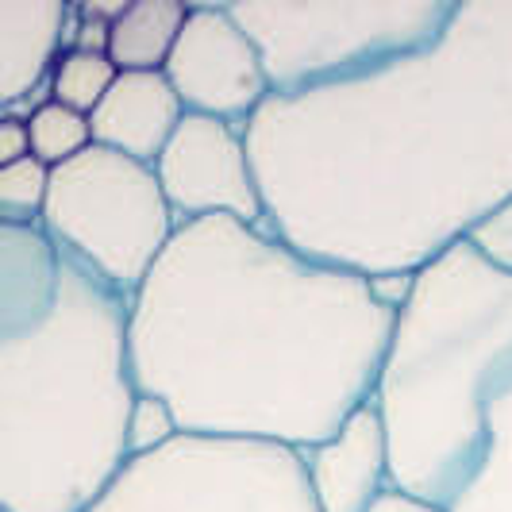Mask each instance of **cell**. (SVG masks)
<instances>
[{"mask_svg":"<svg viewBox=\"0 0 512 512\" xmlns=\"http://www.w3.org/2000/svg\"><path fill=\"white\" fill-rule=\"evenodd\" d=\"M70 16L66 0H0V108L27 101L51 77Z\"/></svg>","mask_w":512,"mask_h":512,"instance_id":"7c38bea8","label":"cell"},{"mask_svg":"<svg viewBox=\"0 0 512 512\" xmlns=\"http://www.w3.org/2000/svg\"><path fill=\"white\" fill-rule=\"evenodd\" d=\"M47 189H51V166H43L31 154L12 166H0V224L39 228Z\"/></svg>","mask_w":512,"mask_h":512,"instance_id":"e0dca14e","label":"cell"},{"mask_svg":"<svg viewBox=\"0 0 512 512\" xmlns=\"http://www.w3.org/2000/svg\"><path fill=\"white\" fill-rule=\"evenodd\" d=\"M27 124V143H31V158H39L43 166H62L85 147H93L89 135V116H81L66 104L43 101L31 116H24Z\"/></svg>","mask_w":512,"mask_h":512,"instance_id":"2e32d148","label":"cell"},{"mask_svg":"<svg viewBox=\"0 0 512 512\" xmlns=\"http://www.w3.org/2000/svg\"><path fill=\"white\" fill-rule=\"evenodd\" d=\"M189 116H212L243 128L270 97L262 58L228 4H189L178 43L162 66Z\"/></svg>","mask_w":512,"mask_h":512,"instance_id":"9c48e42d","label":"cell"},{"mask_svg":"<svg viewBox=\"0 0 512 512\" xmlns=\"http://www.w3.org/2000/svg\"><path fill=\"white\" fill-rule=\"evenodd\" d=\"M31 154L24 116H0V166H12Z\"/></svg>","mask_w":512,"mask_h":512,"instance_id":"ffe728a7","label":"cell"},{"mask_svg":"<svg viewBox=\"0 0 512 512\" xmlns=\"http://www.w3.org/2000/svg\"><path fill=\"white\" fill-rule=\"evenodd\" d=\"M85 512H316L297 451L178 436L128 459Z\"/></svg>","mask_w":512,"mask_h":512,"instance_id":"52a82bcc","label":"cell"},{"mask_svg":"<svg viewBox=\"0 0 512 512\" xmlns=\"http://www.w3.org/2000/svg\"><path fill=\"white\" fill-rule=\"evenodd\" d=\"M116 66L108 62V54L104 51H77V47H66V51L58 54V62H54L51 70V101L54 104H66V108H74L81 116H89L101 97L112 89V81H116Z\"/></svg>","mask_w":512,"mask_h":512,"instance_id":"9a60e30c","label":"cell"},{"mask_svg":"<svg viewBox=\"0 0 512 512\" xmlns=\"http://www.w3.org/2000/svg\"><path fill=\"white\" fill-rule=\"evenodd\" d=\"M266 228L362 278L416 274L512 197V0H459L432 47L243 124Z\"/></svg>","mask_w":512,"mask_h":512,"instance_id":"6da1fadb","label":"cell"},{"mask_svg":"<svg viewBox=\"0 0 512 512\" xmlns=\"http://www.w3.org/2000/svg\"><path fill=\"white\" fill-rule=\"evenodd\" d=\"M189 16L185 0H124L120 16L108 24V62L120 74H154L178 43Z\"/></svg>","mask_w":512,"mask_h":512,"instance_id":"4fadbf2b","label":"cell"},{"mask_svg":"<svg viewBox=\"0 0 512 512\" xmlns=\"http://www.w3.org/2000/svg\"><path fill=\"white\" fill-rule=\"evenodd\" d=\"M447 512H512V393L489 412L486 455Z\"/></svg>","mask_w":512,"mask_h":512,"instance_id":"5bb4252c","label":"cell"},{"mask_svg":"<svg viewBox=\"0 0 512 512\" xmlns=\"http://www.w3.org/2000/svg\"><path fill=\"white\" fill-rule=\"evenodd\" d=\"M151 170L178 224L228 216L239 224L266 228L262 193H258L243 128L185 112Z\"/></svg>","mask_w":512,"mask_h":512,"instance_id":"ba28073f","label":"cell"},{"mask_svg":"<svg viewBox=\"0 0 512 512\" xmlns=\"http://www.w3.org/2000/svg\"><path fill=\"white\" fill-rule=\"evenodd\" d=\"M389 332L370 278L208 216L178 224L135 289L128 366L181 436L305 451L374 397Z\"/></svg>","mask_w":512,"mask_h":512,"instance_id":"7a4b0ae2","label":"cell"},{"mask_svg":"<svg viewBox=\"0 0 512 512\" xmlns=\"http://www.w3.org/2000/svg\"><path fill=\"white\" fill-rule=\"evenodd\" d=\"M509 393L512 274L455 243L412 274L370 397L393 489L447 509L478 470L489 412Z\"/></svg>","mask_w":512,"mask_h":512,"instance_id":"277c9868","label":"cell"},{"mask_svg":"<svg viewBox=\"0 0 512 512\" xmlns=\"http://www.w3.org/2000/svg\"><path fill=\"white\" fill-rule=\"evenodd\" d=\"M181 108L174 85L162 70L154 74H116L112 89L101 104L89 112V135L97 147L128 154L143 166H154V158L178 131Z\"/></svg>","mask_w":512,"mask_h":512,"instance_id":"8fae6325","label":"cell"},{"mask_svg":"<svg viewBox=\"0 0 512 512\" xmlns=\"http://www.w3.org/2000/svg\"><path fill=\"white\" fill-rule=\"evenodd\" d=\"M316 512H370L393 489L389 443L374 401L351 412L332 436L297 451Z\"/></svg>","mask_w":512,"mask_h":512,"instance_id":"30bf717a","label":"cell"},{"mask_svg":"<svg viewBox=\"0 0 512 512\" xmlns=\"http://www.w3.org/2000/svg\"><path fill=\"white\" fill-rule=\"evenodd\" d=\"M181 436L174 412L166 409V401L135 393V405L128 412V459H143V455H158L162 447H170Z\"/></svg>","mask_w":512,"mask_h":512,"instance_id":"ac0fdd59","label":"cell"},{"mask_svg":"<svg viewBox=\"0 0 512 512\" xmlns=\"http://www.w3.org/2000/svg\"><path fill=\"white\" fill-rule=\"evenodd\" d=\"M39 231L120 297H135L178 231L151 166L108 147H85L51 170Z\"/></svg>","mask_w":512,"mask_h":512,"instance_id":"8992f818","label":"cell"},{"mask_svg":"<svg viewBox=\"0 0 512 512\" xmlns=\"http://www.w3.org/2000/svg\"><path fill=\"white\" fill-rule=\"evenodd\" d=\"M270 93H308L432 47L455 0H235Z\"/></svg>","mask_w":512,"mask_h":512,"instance_id":"5b68a950","label":"cell"},{"mask_svg":"<svg viewBox=\"0 0 512 512\" xmlns=\"http://www.w3.org/2000/svg\"><path fill=\"white\" fill-rule=\"evenodd\" d=\"M370 512H447L439 509V505H428V501H416L409 493H401V489H389L382 501L374 505Z\"/></svg>","mask_w":512,"mask_h":512,"instance_id":"44dd1931","label":"cell"},{"mask_svg":"<svg viewBox=\"0 0 512 512\" xmlns=\"http://www.w3.org/2000/svg\"><path fill=\"white\" fill-rule=\"evenodd\" d=\"M462 243H470V247L486 258L493 270L512 274V197H505L501 205L489 208L486 216L466 231V239H462Z\"/></svg>","mask_w":512,"mask_h":512,"instance_id":"d6986e66","label":"cell"},{"mask_svg":"<svg viewBox=\"0 0 512 512\" xmlns=\"http://www.w3.org/2000/svg\"><path fill=\"white\" fill-rule=\"evenodd\" d=\"M128 297L0 224V512H85L128 462Z\"/></svg>","mask_w":512,"mask_h":512,"instance_id":"3957f363","label":"cell"}]
</instances>
